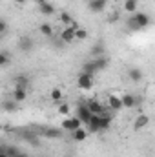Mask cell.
Returning <instances> with one entry per match:
<instances>
[{"label":"cell","mask_w":155,"mask_h":157,"mask_svg":"<svg viewBox=\"0 0 155 157\" xmlns=\"http://www.w3.org/2000/svg\"><path fill=\"white\" fill-rule=\"evenodd\" d=\"M86 106H88V110L91 112V115H102V113L106 112V108H104V106H102L97 99H91Z\"/></svg>","instance_id":"7"},{"label":"cell","mask_w":155,"mask_h":157,"mask_svg":"<svg viewBox=\"0 0 155 157\" xmlns=\"http://www.w3.org/2000/svg\"><path fill=\"white\" fill-rule=\"evenodd\" d=\"M86 39H88V29L77 28L75 29V40H86Z\"/></svg>","instance_id":"28"},{"label":"cell","mask_w":155,"mask_h":157,"mask_svg":"<svg viewBox=\"0 0 155 157\" xmlns=\"http://www.w3.org/2000/svg\"><path fill=\"white\" fill-rule=\"evenodd\" d=\"M110 126H112V117L110 115H100V122H99V128H100V132H106V130H110Z\"/></svg>","instance_id":"20"},{"label":"cell","mask_w":155,"mask_h":157,"mask_svg":"<svg viewBox=\"0 0 155 157\" xmlns=\"http://www.w3.org/2000/svg\"><path fill=\"white\" fill-rule=\"evenodd\" d=\"M104 2H108V0H104Z\"/></svg>","instance_id":"40"},{"label":"cell","mask_w":155,"mask_h":157,"mask_svg":"<svg viewBox=\"0 0 155 157\" xmlns=\"http://www.w3.org/2000/svg\"><path fill=\"white\" fill-rule=\"evenodd\" d=\"M0 132H2V124H0Z\"/></svg>","instance_id":"39"},{"label":"cell","mask_w":155,"mask_h":157,"mask_svg":"<svg viewBox=\"0 0 155 157\" xmlns=\"http://www.w3.org/2000/svg\"><path fill=\"white\" fill-rule=\"evenodd\" d=\"M13 2L18 4V6H24V4H26V0H13Z\"/></svg>","instance_id":"34"},{"label":"cell","mask_w":155,"mask_h":157,"mask_svg":"<svg viewBox=\"0 0 155 157\" xmlns=\"http://www.w3.org/2000/svg\"><path fill=\"white\" fill-rule=\"evenodd\" d=\"M20 154V150L17 148V146H13V144H6V155L7 157H17Z\"/></svg>","instance_id":"27"},{"label":"cell","mask_w":155,"mask_h":157,"mask_svg":"<svg viewBox=\"0 0 155 157\" xmlns=\"http://www.w3.org/2000/svg\"><path fill=\"white\" fill-rule=\"evenodd\" d=\"M106 4L108 2H104V0H89L88 2V9L91 13H102L106 9Z\"/></svg>","instance_id":"9"},{"label":"cell","mask_w":155,"mask_h":157,"mask_svg":"<svg viewBox=\"0 0 155 157\" xmlns=\"http://www.w3.org/2000/svg\"><path fill=\"white\" fill-rule=\"evenodd\" d=\"M6 31H7V24H6V20L0 18V35H4Z\"/></svg>","instance_id":"31"},{"label":"cell","mask_w":155,"mask_h":157,"mask_svg":"<svg viewBox=\"0 0 155 157\" xmlns=\"http://www.w3.org/2000/svg\"><path fill=\"white\" fill-rule=\"evenodd\" d=\"M18 46H20V49L22 51H26V53H29V51H33V48H35V42L31 37H22L20 42H18Z\"/></svg>","instance_id":"14"},{"label":"cell","mask_w":155,"mask_h":157,"mask_svg":"<svg viewBox=\"0 0 155 157\" xmlns=\"http://www.w3.org/2000/svg\"><path fill=\"white\" fill-rule=\"evenodd\" d=\"M17 104H18V102H15V101H11V102H9V101H6L2 106H4V110H6V112H17V110H18V106H17Z\"/></svg>","instance_id":"29"},{"label":"cell","mask_w":155,"mask_h":157,"mask_svg":"<svg viewBox=\"0 0 155 157\" xmlns=\"http://www.w3.org/2000/svg\"><path fill=\"white\" fill-rule=\"evenodd\" d=\"M62 133H64V130H62V128H46L42 135H44L46 139H60V137H62Z\"/></svg>","instance_id":"12"},{"label":"cell","mask_w":155,"mask_h":157,"mask_svg":"<svg viewBox=\"0 0 155 157\" xmlns=\"http://www.w3.org/2000/svg\"><path fill=\"white\" fill-rule=\"evenodd\" d=\"M26 97H28V90L15 86V90H13V101H15V102H24Z\"/></svg>","instance_id":"17"},{"label":"cell","mask_w":155,"mask_h":157,"mask_svg":"<svg viewBox=\"0 0 155 157\" xmlns=\"http://www.w3.org/2000/svg\"><path fill=\"white\" fill-rule=\"evenodd\" d=\"M108 108L113 110V112L122 110V102H120V97L119 95H115V93H110L108 95Z\"/></svg>","instance_id":"11"},{"label":"cell","mask_w":155,"mask_h":157,"mask_svg":"<svg viewBox=\"0 0 155 157\" xmlns=\"http://www.w3.org/2000/svg\"><path fill=\"white\" fill-rule=\"evenodd\" d=\"M37 4H44V2H47V0H35Z\"/></svg>","instance_id":"36"},{"label":"cell","mask_w":155,"mask_h":157,"mask_svg":"<svg viewBox=\"0 0 155 157\" xmlns=\"http://www.w3.org/2000/svg\"><path fill=\"white\" fill-rule=\"evenodd\" d=\"M91 64H93V68H95V73H99V71H102V70H106L108 68V64H110V60H108V57H97V59H93L91 60Z\"/></svg>","instance_id":"8"},{"label":"cell","mask_w":155,"mask_h":157,"mask_svg":"<svg viewBox=\"0 0 155 157\" xmlns=\"http://www.w3.org/2000/svg\"><path fill=\"white\" fill-rule=\"evenodd\" d=\"M17 157H29V155H28V154H24V152H20V154H18Z\"/></svg>","instance_id":"35"},{"label":"cell","mask_w":155,"mask_h":157,"mask_svg":"<svg viewBox=\"0 0 155 157\" xmlns=\"http://www.w3.org/2000/svg\"><path fill=\"white\" fill-rule=\"evenodd\" d=\"M80 126H82V122H80L75 115H68V117H64L62 124H60V128H62L64 132H68V133H71L73 130H77V128H80Z\"/></svg>","instance_id":"4"},{"label":"cell","mask_w":155,"mask_h":157,"mask_svg":"<svg viewBox=\"0 0 155 157\" xmlns=\"http://www.w3.org/2000/svg\"><path fill=\"white\" fill-rule=\"evenodd\" d=\"M117 18H119V13H112V15L108 17V22H110V24H115Z\"/></svg>","instance_id":"32"},{"label":"cell","mask_w":155,"mask_h":157,"mask_svg":"<svg viewBox=\"0 0 155 157\" xmlns=\"http://www.w3.org/2000/svg\"><path fill=\"white\" fill-rule=\"evenodd\" d=\"M59 18H60V22L64 24V28H66V26H71V24L75 22V20H73V17H71L68 11H62V13L59 15Z\"/></svg>","instance_id":"21"},{"label":"cell","mask_w":155,"mask_h":157,"mask_svg":"<svg viewBox=\"0 0 155 157\" xmlns=\"http://www.w3.org/2000/svg\"><path fill=\"white\" fill-rule=\"evenodd\" d=\"M49 97H51V101H53V102H60V101H62V97H64V93H62V90H60V88H53V90H51V93H49Z\"/></svg>","instance_id":"22"},{"label":"cell","mask_w":155,"mask_h":157,"mask_svg":"<svg viewBox=\"0 0 155 157\" xmlns=\"http://www.w3.org/2000/svg\"><path fill=\"white\" fill-rule=\"evenodd\" d=\"M112 2H115V4H117V2H122V0H112Z\"/></svg>","instance_id":"37"},{"label":"cell","mask_w":155,"mask_h":157,"mask_svg":"<svg viewBox=\"0 0 155 157\" xmlns=\"http://www.w3.org/2000/svg\"><path fill=\"white\" fill-rule=\"evenodd\" d=\"M102 55H104V46L102 44H95L91 48V57L97 59V57H102Z\"/></svg>","instance_id":"25"},{"label":"cell","mask_w":155,"mask_h":157,"mask_svg":"<svg viewBox=\"0 0 155 157\" xmlns=\"http://www.w3.org/2000/svg\"><path fill=\"white\" fill-rule=\"evenodd\" d=\"M77 28H78L77 22H73L71 26H66V28L60 31V35H59V37H60V42H62V44H71V42L75 40V29H77Z\"/></svg>","instance_id":"3"},{"label":"cell","mask_w":155,"mask_h":157,"mask_svg":"<svg viewBox=\"0 0 155 157\" xmlns=\"http://www.w3.org/2000/svg\"><path fill=\"white\" fill-rule=\"evenodd\" d=\"M82 73H88V75H95V68H93L91 60H89V62H84V66H82Z\"/></svg>","instance_id":"30"},{"label":"cell","mask_w":155,"mask_h":157,"mask_svg":"<svg viewBox=\"0 0 155 157\" xmlns=\"http://www.w3.org/2000/svg\"><path fill=\"white\" fill-rule=\"evenodd\" d=\"M11 62V55L7 51H0V68H6Z\"/></svg>","instance_id":"26"},{"label":"cell","mask_w":155,"mask_h":157,"mask_svg":"<svg viewBox=\"0 0 155 157\" xmlns=\"http://www.w3.org/2000/svg\"><path fill=\"white\" fill-rule=\"evenodd\" d=\"M15 84H17V88H26V90H28L29 78L26 77V75H17V77H15Z\"/></svg>","instance_id":"24"},{"label":"cell","mask_w":155,"mask_h":157,"mask_svg":"<svg viewBox=\"0 0 155 157\" xmlns=\"http://www.w3.org/2000/svg\"><path fill=\"white\" fill-rule=\"evenodd\" d=\"M128 78H130L131 82H141V80L144 78V71H142L141 68H131V70L128 71Z\"/></svg>","instance_id":"15"},{"label":"cell","mask_w":155,"mask_h":157,"mask_svg":"<svg viewBox=\"0 0 155 157\" xmlns=\"http://www.w3.org/2000/svg\"><path fill=\"white\" fill-rule=\"evenodd\" d=\"M148 122H150V117H148L146 113H139V115L135 117V122H133V130H135V132H139V130L146 128V126H148Z\"/></svg>","instance_id":"10"},{"label":"cell","mask_w":155,"mask_h":157,"mask_svg":"<svg viewBox=\"0 0 155 157\" xmlns=\"http://www.w3.org/2000/svg\"><path fill=\"white\" fill-rule=\"evenodd\" d=\"M39 33L42 35V37H46V39H51L55 31H53V26H51V24L44 22V24H40L39 26Z\"/></svg>","instance_id":"19"},{"label":"cell","mask_w":155,"mask_h":157,"mask_svg":"<svg viewBox=\"0 0 155 157\" xmlns=\"http://www.w3.org/2000/svg\"><path fill=\"white\" fill-rule=\"evenodd\" d=\"M150 24H152V17H150L148 13H142V11H135V13L126 20V28H128L130 31L146 29Z\"/></svg>","instance_id":"1"},{"label":"cell","mask_w":155,"mask_h":157,"mask_svg":"<svg viewBox=\"0 0 155 157\" xmlns=\"http://www.w3.org/2000/svg\"><path fill=\"white\" fill-rule=\"evenodd\" d=\"M39 11L44 15V17H53L55 15V6L53 4H49V2H44V4H39Z\"/></svg>","instance_id":"16"},{"label":"cell","mask_w":155,"mask_h":157,"mask_svg":"<svg viewBox=\"0 0 155 157\" xmlns=\"http://www.w3.org/2000/svg\"><path fill=\"white\" fill-rule=\"evenodd\" d=\"M95 75H88V73H78L77 77V86L78 90H82V91H89V90H93V84H95V80H93Z\"/></svg>","instance_id":"2"},{"label":"cell","mask_w":155,"mask_h":157,"mask_svg":"<svg viewBox=\"0 0 155 157\" xmlns=\"http://www.w3.org/2000/svg\"><path fill=\"white\" fill-rule=\"evenodd\" d=\"M71 139L75 141V143H82V141H86L88 139V130L86 128H77V130H73L71 132Z\"/></svg>","instance_id":"13"},{"label":"cell","mask_w":155,"mask_h":157,"mask_svg":"<svg viewBox=\"0 0 155 157\" xmlns=\"http://www.w3.org/2000/svg\"><path fill=\"white\" fill-rule=\"evenodd\" d=\"M0 157H7V155H6V154H2V155H0Z\"/></svg>","instance_id":"38"},{"label":"cell","mask_w":155,"mask_h":157,"mask_svg":"<svg viewBox=\"0 0 155 157\" xmlns=\"http://www.w3.org/2000/svg\"><path fill=\"white\" fill-rule=\"evenodd\" d=\"M120 102H122V108H126V110H131V108H135L137 106V97L135 95H131V93H124V95H120Z\"/></svg>","instance_id":"6"},{"label":"cell","mask_w":155,"mask_h":157,"mask_svg":"<svg viewBox=\"0 0 155 157\" xmlns=\"http://www.w3.org/2000/svg\"><path fill=\"white\" fill-rule=\"evenodd\" d=\"M137 7H139V0H122V9L126 11V13H135L137 11Z\"/></svg>","instance_id":"18"},{"label":"cell","mask_w":155,"mask_h":157,"mask_svg":"<svg viewBox=\"0 0 155 157\" xmlns=\"http://www.w3.org/2000/svg\"><path fill=\"white\" fill-rule=\"evenodd\" d=\"M6 154V144H0V155Z\"/></svg>","instance_id":"33"},{"label":"cell","mask_w":155,"mask_h":157,"mask_svg":"<svg viewBox=\"0 0 155 157\" xmlns=\"http://www.w3.org/2000/svg\"><path fill=\"white\" fill-rule=\"evenodd\" d=\"M71 110H73V108H71L68 102H60V104H59V113H60L62 117H68V115H71Z\"/></svg>","instance_id":"23"},{"label":"cell","mask_w":155,"mask_h":157,"mask_svg":"<svg viewBox=\"0 0 155 157\" xmlns=\"http://www.w3.org/2000/svg\"><path fill=\"white\" fill-rule=\"evenodd\" d=\"M75 117H77L80 122H82V126H86V124L89 122V119H91V112L88 110V106H86V104H78Z\"/></svg>","instance_id":"5"}]
</instances>
